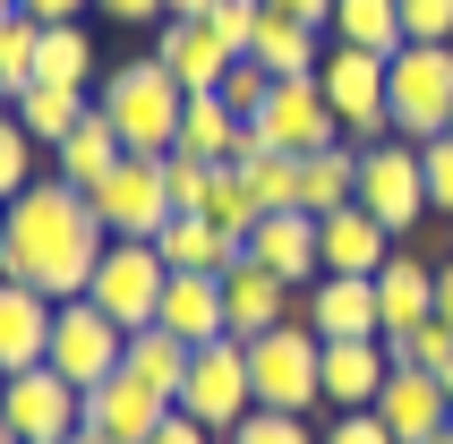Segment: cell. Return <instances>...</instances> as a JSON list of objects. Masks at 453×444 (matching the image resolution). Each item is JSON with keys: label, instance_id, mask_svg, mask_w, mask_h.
<instances>
[{"label": "cell", "instance_id": "cell-43", "mask_svg": "<svg viewBox=\"0 0 453 444\" xmlns=\"http://www.w3.org/2000/svg\"><path fill=\"white\" fill-rule=\"evenodd\" d=\"M326 444H394L377 410H326Z\"/></svg>", "mask_w": 453, "mask_h": 444}, {"label": "cell", "instance_id": "cell-12", "mask_svg": "<svg viewBox=\"0 0 453 444\" xmlns=\"http://www.w3.org/2000/svg\"><path fill=\"white\" fill-rule=\"evenodd\" d=\"M0 419L18 427V444H69L77 427H86V394H77L60 368H26V376H9Z\"/></svg>", "mask_w": 453, "mask_h": 444}, {"label": "cell", "instance_id": "cell-56", "mask_svg": "<svg viewBox=\"0 0 453 444\" xmlns=\"http://www.w3.org/2000/svg\"><path fill=\"white\" fill-rule=\"evenodd\" d=\"M0 394H9V376H0Z\"/></svg>", "mask_w": 453, "mask_h": 444}, {"label": "cell", "instance_id": "cell-22", "mask_svg": "<svg viewBox=\"0 0 453 444\" xmlns=\"http://www.w3.org/2000/svg\"><path fill=\"white\" fill-rule=\"evenodd\" d=\"M394 248H403V240H394L368 205H342V214L317 222V256H326V273H377Z\"/></svg>", "mask_w": 453, "mask_h": 444}, {"label": "cell", "instance_id": "cell-21", "mask_svg": "<svg viewBox=\"0 0 453 444\" xmlns=\"http://www.w3.org/2000/svg\"><path fill=\"white\" fill-rule=\"evenodd\" d=\"M249 256L265 273H282L291 291H308V282L326 273V256H317V214H265L249 231Z\"/></svg>", "mask_w": 453, "mask_h": 444}, {"label": "cell", "instance_id": "cell-39", "mask_svg": "<svg viewBox=\"0 0 453 444\" xmlns=\"http://www.w3.org/2000/svg\"><path fill=\"white\" fill-rule=\"evenodd\" d=\"M205 26H214V34H223V43L240 51V60H249L257 26H265V0H214V9H205Z\"/></svg>", "mask_w": 453, "mask_h": 444}, {"label": "cell", "instance_id": "cell-57", "mask_svg": "<svg viewBox=\"0 0 453 444\" xmlns=\"http://www.w3.org/2000/svg\"><path fill=\"white\" fill-rule=\"evenodd\" d=\"M0 111H9V103H0Z\"/></svg>", "mask_w": 453, "mask_h": 444}, {"label": "cell", "instance_id": "cell-16", "mask_svg": "<svg viewBox=\"0 0 453 444\" xmlns=\"http://www.w3.org/2000/svg\"><path fill=\"white\" fill-rule=\"evenodd\" d=\"M51 317H60V299L0 273V376H26V368L51 359Z\"/></svg>", "mask_w": 453, "mask_h": 444}, {"label": "cell", "instance_id": "cell-2", "mask_svg": "<svg viewBox=\"0 0 453 444\" xmlns=\"http://www.w3.org/2000/svg\"><path fill=\"white\" fill-rule=\"evenodd\" d=\"M95 111L120 128L128 154H172L180 146V111H188V86H180L154 51H128L120 69L95 86Z\"/></svg>", "mask_w": 453, "mask_h": 444}, {"label": "cell", "instance_id": "cell-8", "mask_svg": "<svg viewBox=\"0 0 453 444\" xmlns=\"http://www.w3.org/2000/svg\"><path fill=\"white\" fill-rule=\"evenodd\" d=\"M180 410H188L197 427H214V436H231V427L257 410V385H249V342H240V333H223V342H205L197 359H188Z\"/></svg>", "mask_w": 453, "mask_h": 444}, {"label": "cell", "instance_id": "cell-52", "mask_svg": "<svg viewBox=\"0 0 453 444\" xmlns=\"http://www.w3.org/2000/svg\"><path fill=\"white\" fill-rule=\"evenodd\" d=\"M0 256H9V205H0Z\"/></svg>", "mask_w": 453, "mask_h": 444}, {"label": "cell", "instance_id": "cell-24", "mask_svg": "<svg viewBox=\"0 0 453 444\" xmlns=\"http://www.w3.org/2000/svg\"><path fill=\"white\" fill-rule=\"evenodd\" d=\"M377 317H385V342L394 333H411V325H428L436 317V273L411 256V248H394L377 265Z\"/></svg>", "mask_w": 453, "mask_h": 444}, {"label": "cell", "instance_id": "cell-15", "mask_svg": "<svg viewBox=\"0 0 453 444\" xmlns=\"http://www.w3.org/2000/svg\"><path fill=\"white\" fill-rule=\"evenodd\" d=\"M377 419L394 427V444H428L436 427H453L445 376H428V368H394V376H385V394H377Z\"/></svg>", "mask_w": 453, "mask_h": 444}, {"label": "cell", "instance_id": "cell-42", "mask_svg": "<svg viewBox=\"0 0 453 444\" xmlns=\"http://www.w3.org/2000/svg\"><path fill=\"white\" fill-rule=\"evenodd\" d=\"M419 163H428V205H436V214L453 222V128L419 146Z\"/></svg>", "mask_w": 453, "mask_h": 444}, {"label": "cell", "instance_id": "cell-4", "mask_svg": "<svg viewBox=\"0 0 453 444\" xmlns=\"http://www.w3.org/2000/svg\"><path fill=\"white\" fill-rule=\"evenodd\" d=\"M385 111H394V137L428 146L453 128V43H403L385 60Z\"/></svg>", "mask_w": 453, "mask_h": 444}, {"label": "cell", "instance_id": "cell-31", "mask_svg": "<svg viewBox=\"0 0 453 444\" xmlns=\"http://www.w3.org/2000/svg\"><path fill=\"white\" fill-rule=\"evenodd\" d=\"M231 172L249 180V197L265 205V214H300V154H274V146H240V163Z\"/></svg>", "mask_w": 453, "mask_h": 444}, {"label": "cell", "instance_id": "cell-45", "mask_svg": "<svg viewBox=\"0 0 453 444\" xmlns=\"http://www.w3.org/2000/svg\"><path fill=\"white\" fill-rule=\"evenodd\" d=\"M146 444H223V436H214V427H197V419H188V410H172V419L154 427Z\"/></svg>", "mask_w": 453, "mask_h": 444}, {"label": "cell", "instance_id": "cell-3", "mask_svg": "<svg viewBox=\"0 0 453 444\" xmlns=\"http://www.w3.org/2000/svg\"><path fill=\"white\" fill-rule=\"evenodd\" d=\"M249 385H257V410H300V419H317L326 410V342L300 317L274 325V333H257L249 342Z\"/></svg>", "mask_w": 453, "mask_h": 444}, {"label": "cell", "instance_id": "cell-17", "mask_svg": "<svg viewBox=\"0 0 453 444\" xmlns=\"http://www.w3.org/2000/svg\"><path fill=\"white\" fill-rule=\"evenodd\" d=\"M223 308H231V333H240V342H257V333H274V325L300 317V291H291L282 273H265L257 256H240V265L223 273Z\"/></svg>", "mask_w": 453, "mask_h": 444}, {"label": "cell", "instance_id": "cell-20", "mask_svg": "<svg viewBox=\"0 0 453 444\" xmlns=\"http://www.w3.org/2000/svg\"><path fill=\"white\" fill-rule=\"evenodd\" d=\"M163 333H180L188 350L223 342L231 333V308H223V273H172V291H163Z\"/></svg>", "mask_w": 453, "mask_h": 444}, {"label": "cell", "instance_id": "cell-26", "mask_svg": "<svg viewBox=\"0 0 453 444\" xmlns=\"http://www.w3.org/2000/svg\"><path fill=\"white\" fill-rule=\"evenodd\" d=\"M342 205H359V146L351 137H334L326 154H300V214H342Z\"/></svg>", "mask_w": 453, "mask_h": 444}, {"label": "cell", "instance_id": "cell-7", "mask_svg": "<svg viewBox=\"0 0 453 444\" xmlns=\"http://www.w3.org/2000/svg\"><path fill=\"white\" fill-rule=\"evenodd\" d=\"M359 205L403 240L419 214H436L428 205V163H419V146L411 137H377V146H359Z\"/></svg>", "mask_w": 453, "mask_h": 444}, {"label": "cell", "instance_id": "cell-11", "mask_svg": "<svg viewBox=\"0 0 453 444\" xmlns=\"http://www.w3.org/2000/svg\"><path fill=\"white\" fill-rule=\"evenodd\" d=\"M257 146H274V154H326L342 128H334V103L317 77H274V95L257 103V120H249Z\"/></svg>", "mask_w": 453, "mask_h": 444}, {"label": "cell", "instance_id": "cell-41", "mask_svg": "<svg viewBox=\"0 0 453 444\" xmlns=\"http://www.w3.org/2000/svg\"><path fill=\"white\" fill-rule=\"evenodd\" d=\"M403 43H453V0H403Z\"/></svg>", "mask_w": 453, "mask_h": 444}, {"label": "cell", "instance_id": "cell-13", "mask_svg": "<svg viewBox=\"0 0 453 444\" xmlns=\"http://www.w3.org/2000/svg\"><path fill=\"white\" fill-rule=\"evenodd\" d=\"M300 325L317 342H351V333H385L377 317V273H317L300 291Z\"/></svg>", "mask_w": 453, "mask_h": 444}, {"label": "cell", "instance_id": "cell-19", "mask_svg": "<svg viewBox=\"0 0 453 444\" xmlns=\"http://www.w3.org/2000/svg\"><path fill=\"white\" fill-rule=\"evenodd\" d=\"M385 376H394V350H385V333L326 342V410H377Z\"/></svg>", "mask_w": 453, "mask_h": 444}, {"label": "cell", "instance_id": "cell-28", "mask_svg": "<svg viewBox=\"0 0 453 444\" xmlns=\"http://www.w3.org/2000/svg\"><path fill=\"white\" fill-rule=\"evenodd\" d=\"M240 146H249V120H240L223 95H188V111H180V146H172V154H197V163H240Z\"/></svg>", "mask_w": 453, "mask_h": 444}, {"label": "cell", "instance_id": "cell-44", "mask_svg": "<svg viewBox=\"0 0 453 444\" xmlns=\"http://www.w3.org/2000/svg\"><path fill=\"white\" fill-rule=\"evenodd\" d=\"M95 18H120V26H163L172 0H95Z\"/></svg>", "mask_w": 453, "mask_h": 444}, {"label": "cell", "instance_id": "cell-32", "mask_svg": "<svg viewBox=\"0 0 453 444\" xmlns=\"http://www.w3.org/2000/svg\"><path fill=\"white\" fill-rule=\"evenodd\" d=\"M35 86H95V34L77 18L43 26V51H35Z\"/></svg>", "mask_w": 453, "mask_h": 444}, {"label": "cell", "instance_id": "cell-10", "mask_svg": "<svg viewBox=\"0 0 453 444\" xmlns=\"http://www.w3.org/2000/svg\"><path fill=\"white\" fill-rule=\"evenodd\" d=\"M120 359H128V333H120V325L103 317L95 299H60V317H51V359H43V368H60L77 394H95L103 376H120Z\"/></svg>", "mask_w": 453, "mask_h": 444}, {"label": "cell", "instance_id": "cell-23", "mask_svg": "<svg viewBox=\"0 0 453 444\" xmlns=\"http://www.w3.org/2000/svg\"><path fill=\"white\" fill-rule=\"evenodd\" d=\"M120 163H128V146H120V128L103 120V111H86V120H77L69 137L51 146V172L69 180V188H86V197H95V188L120 172Z\"/></svg>", "mask_w": 453, "mask_h": 444}, {"label": "cell", "instance_id": "cell-40", "mask_svg": "<svg viewBox=\"0 0 453 444\" xmlns=\"http://www.w3.org/2000/svg\"><path fill=\"white\" fill-rule=\"evenodd\" d=\"M214 95H223L231 111H240V120H257V103L274 95V77L257 69V60H231V77H223V86H214Z\"/></svg>", "mask_w": 453, "mask_h": 444}, {"label": "cell", "instance_id": "cell-1", "mask_svg": "<svg viewBox=\"0 0 453 444\" xmlns=\"http://www.w3.org/2000/svg\"><path fill=\"white\" fill-rule=\"evenodd\" d=\"M103 248H111V231L95 222L86 188H69L60 172H43L26 197H9V256H0L9 282H26L43 299H86Z\"/></svg>", "mask_w": 453, "mask_h": 444}, {"label": "cell", "instance_id": "cell-33", "mask_svg": "<svg viewBox=\"0 0 453 444\" xmlns=\"http://www.w3.org/2000/svg\"><path fill=\"white\" fill-rule=\"evenodd\" d=\"M334 43H359V51H403V0H334Z\"/></svg>", "mask_w": 453, "mask_h": 444}, {"label": "cell", "instance_id": "cell-9", "mask_svg": "<svg viewBox=\"0 0 453 444\" xmlns=\"http://www.w3.org/2000/svg\"><path fill=\"white\" fill-rule=\"evenodd\" d=\"M86 205H95V222L111 231V240H163V222L180 214V205H172V180H163V154H128Z\"/></svg>", "mask_w": 453, "mask_h": 444}, {"label": "cell", "instance_id": "cell-35", "mask_svg": "<svg viewBox=\"0 0 453 444\" xmlns=\"http://www.w3.org/2000/svg\"><path fill=\"white\" fill-rule=\"evenodd\" d=\"M35 180H43V146L26 137V120H18V111H0V205H9V197H26Z\"/></svg>", "mask_w": 453, "mask_h": 444}, {"label": "cell", "instance_id": "cell-25", "mask_svg": "<svg viewBox=\"0 0 453 444\" xmlns=\"http://www.w3.org/2000/svg\"><path fill=\"white\" fill-rule=\"evenodd\" d=\"M154 248H163L172 273H231L240 256H249V240H231L223 222H205V214H172Z\"/></svg>", "mask_w": 453, "mask_h": 444}, {"label": "cell", "instance_id": "cell-30", "mask_svg": "<svg viewBox=\"0 0 453 444\" xmlns=\"http://www.w3.org/2000/svg\"><path fill=\"white\" fill-rule=\"evenodd\" d=\"M9 111L26 120V137H35V146H60V137H69V128L95 111V95H86V86H26Z\"/></svg>", "mask_w": 453, "mask_h": 444}, {"label": "cell", "instance_id": "cell-48", "mask_svg": "<svg viewBox=\"0 0 453 444\" xmlns=\"http://www.w3.org/2000/svg\"><path fill=\"white\" fill-rule=\"evenodd\" d=\"M436 317L453 325V265H436Z\"/></svg>", "mask_w": 453, "mask_h": 444}, {"label": "cell", "instance_id": "cell-53", "mask_svg": "<svg viewBox=\"0 0 453 444\" xmlns=\"http://www.w3.org/2000/svg\"><path fill=\"white\" fill-rule=\"evenodd\" d=\"M0 444H18V427H9V419H0Z\"/></svg>", "mask_w": 453, "mask_h": 444}, {"label": "cell", "instance_id": "cell-38", "mask_svg": "<svg viewBox=\"0 0 453 444\" xmlns=\"http://www.w3.org/2000/svg\"><path fill=\"white\" fill-rule=\"evenodd\" d=\"M223 163H197V154H163V180H172V205L180 214H205V188H214Z\"/></svg>", "mask_w": 453, "mask_h": 444}, {"label": "cell", "instance_id": "cell-49", "mask_svg": "<svg viewBox=\"0 0 453 444\" xmlns=\"http://www.w3.org/2000/svg\"><path fill=\"white\" fill-rule=\"evenodd\" d=\"M205 9H214V0H172V18H205Z\"/></svg>", "mask_w": 453, "mask_h": 444}, {"label": "cell", "instance_id": "cell-47", "mask_svg": "<svg viewBox=\"0 0 453 444\" xmlns=\"http://www.w3.org/2000/svg\"><path fill=\"white\" fill-rule=\"evenodd\" d=\"M95 0H26V18H43V26H60V18H86Z\"/></svg>", "mask_w": 453, "mask_h": 444}, {"label": "cell", "instance_id": "cell-29", "mask_svg": "<svg viewBox=\"0 0 453 444\" xmlns=\"http://www.w3.org/2000/svg\"><path fill=\"white\" fill-rule=\"evenodd\" d=\"M188 359H197V350L180 342V333H163V325H137L120 368L137 376V385H154V394H172V402H180V385H188Z\"/></svg>", "mask_w": 453, "mask_h": 444}, {"label": "cell", "instance_id": "cell-51", "mask_svg": "<svg viewBox=\"0 0 453 444\" xmlns=\"http://www.w3.org/2000/svg\"><path fill=\"white\" fill-rule=\"evenodd\" d=\"M0 18H26V0H0Z\"/></svg>", "mask_w": 453, "mask_h": 444}, {"label": "cell", "instance_id": "cell-54", "mask_svg": "<svg viewBox=\"0 0 453 444\" xmlns=\"http://www.w3.org/2000/svg\"><path fill=\"white\" fill-rule=\"evenodd\" d=\"M428 444H453V427H436V436H428Z\"/></svg>", "mask_w": 453, "mask_h": 444}, {"label": "cell", "instance_id": "cell-46", "mask_svg": "<svg viewBox=\"0 0 453 444\" xmlns=\"http://www.w3.org/2000/svg\"><path fill=\"white\" fill-rule=\"evenodd\" d=\"M274 18H300V26H317V34H334V0H265Z\"/></svg>", "mask_w": 453, "mask_h": 444}, {"label": "cell", "instance_id": "cell-27", "mask_svg": "<svg viewBox=\"0 0 453 444\" xmlns=\"http://www.w3.org/2000/svg\"><path fill=\"white\" fill-rule=\"evenodd\" d=\"M326 43H334V34H317V26L274 18V9H265V26H257L249 60H257L265 77H317V69H326Z\"/></svg>", "mask_w": 453, "mask_h": 444}, {"label": "cell", "instance_id": "cell-36", "mask_svg": "<svg viewBox=\"0 0 453 444\" xmlns=\"http://www.w3.org/2000/svg\"><path fill=\"white\" fill-rule=\"evenodd\" d=\"M223 444H326V419H300V410H249Z\"/></svg>", "mask_w": 453, "mask_h": 444}, {"label": "cell", "instance_id": "cell-18", "mask_svg": "<svg viewBox=\"0 0 453 444\" xmlns=\"http://www.w3.org/2000/svg\"><path fill=\"white\" fill-rule=\"evenodd\" d=\"M172 410H180L172 394H154V385H137L128 368H120V376H103L95 394H86V427H103V436H120V444H146L154 427L172 419Z\"/></svg>", "mask_w": 453, "mask_h": 444}, {"label": "cell", "instance_id": "cell-5", "mask_svg": "<svg viewBox=\"0 0 453 444\" xmlns=\"http://www.w3.org/2000/svg\"><path fill=\"white\" fill-rule=\"evenodd\" d=\"M163 291H172V265H163L154 240H111L103 265H95V282H86V299H95L120 333H137V325L163 317Z\"/></svg>", "mask_w": 453, "mask_h": 444}, {"label": "cell", "instance_id": "cell-34", "mask_svg": "<svg viewBox=\"0 0 453 444\" xmlns=\"http://www.w3.org/2000/svg\"><path fill=\"white\" fill-rule=\"evenodd\" d=\"M35 51H43V18H0V103L35 86Z\"/></svg>", "mask_w": 453, "mask_h": 444}, {"label": "cell", "instance_id": "cell-6", "mask_svg": "<svg viewBox=\"0 0 453 444\" xmlns=\"http://www.w3.org/2000/svg\"><path fill=\"white\" fill-rule=\"evenodd\" d=\"M334 103V128L351 137V146H377L394 137V111H385V51H359V43H326V69H317Z\"/></svg>", "mask_w": 453, "mask_h": 444}, {"label": "cell", "instance_id": "cell-37", "mask_svg": "<svg viewBox=\"0 0 453 444\" xmlns=\"http://www.w3.org/2000/svg\"><path fill=\"white\" fill-rule=\"evenodd\" d=\"M394 368H428V376H445V359H453V325L445 317H428V325H411V333H394Z\"/></svg>", "mask_w": 453, "mask_h": 444}, {"label": "cell", "instance_id": "cell-55", "mask_svg": "<svg viewBox=\"0 0 453 444\" xmlns=\"http://www.w3.org/2000/svg\"><path fill=\"white\" fill-rule=\"evenodd\" d=\"M445 394H453V359H445Z\"/></svg>", "mask_w": 453, "mask_h": 444}, {"label": "cell", "instance_id": "cell-14", "mask_svg": "<svg viewBox=\"0 0 453 444\" xmlns=\"http://www.w3.org/2000/svg\"><path fill=\"white\" fill-rule=\"evenodd\" d=\"M154 60H163L188 95H214V86L231 77V60H240V51H231L205 18H163V26H154Z\"/></svg>", "mask_w": 453, "mask_h": 444}, {"label": "cell", "instance_id": "cell-50", "mask_svg": "<svg viewBox=\"0 0 453 444\" xmlns=\"http://www.w3.org/2000/svg\"><path fill=\"white\" fill-rule=\"evenodd\" d=\"M69 444H120V436H103V427H77V436Z\"/></svg>", "mask_w": 453, "mask_h": 444}]
</instances>
